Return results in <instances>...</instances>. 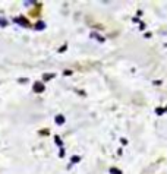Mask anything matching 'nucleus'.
<instances>
[{"instance_id": "nucleus-9", "label": "nucleus", "mask_w": 167, "mask_h": 174, "mask_svg": "<svg viewBox=\"0 0 167 174\" xmlns=\"http://www.w3.org/2000/svg\"><path fill=\"white\" fill-rule=\"evenodd\" d=\"M0 25H2V27H6V25H8V22H6L5 19H2V18H0Z\"/></svg>"}, {"instance_id": "nucleus-6", "label": "nucleus", "mask_w": 167, "mask_h": 174, "mask_svg": "<svg viewBox=\"0 0 167 174\" xmlns=\"http://www.w3.org/2000/svg\"><path fill=\"white\" fill-rule=\"evenodd\" d=\"M53 73H45L44 75V80H49V79H51V78H53Z\"/></svg>"}, {"instance_id": "nucleus-3", "label": "nucleus", "mask_w": 167, "mask_h": 174, "mask_svg": "<svg viewBox=\"0 0 167 174\" xmlns=\"http://www.w3.org/2000/svg\"><path fill=\"white\" fill-rule=\"evenodd\" d=\"M56 123H57V125H63V123H65V117L62 116V114L56 116Z\"/></svg>"}, {"instance_id": "nucleus-2", "label": "nucleus", "mask_w": 167, "mask_h": 174, "mask_svg": "<svg viewBox=\"0 0 167 174\" xmlns=\"http://www.w3.org/2000/svg\"><path fill=\"white\" fill-rule=\"evenodd\" d=\"M15 22L19 23V25H23V27H28V25H29L25 18H15Z\"/></svg>"}, {"instance_id": "nucleus-7", "label": "nucleus", "mask_w": 167, "mask_h": 174, "mask_svg": "<svg viewBox=\"0 0 167 174\" xmlns=\"http://www.w3.org/2000/svg\"><path fill=\"white\" fill-rule=\"evenodd\" d=\"M54 141H56V143H57L59 146H62V141H60V138H59V136H56V138H54Z\"/></svg>"}, {"instance_id": "nucleus-11", "label": "nucleus", "mask_w": 167, "mask_h": 174, "mask_svg": "<svg viewBox=\"0 0 167 174\" xmlns=\"http://www.w3.org/2000/svg\"><path fill=\"white\" fill-rule=\"evenodd\" d=\"M166 111H167V107H166Z\"/></svg>"}, {"instance_id": "nucleus-4", "label": "nucleus", "mask_w": 167, "mask_h": 174, "mask_svg": "<svg viewBox=\"0 0 167 174\" xmlns=\"http://www.w3.org/2000/svg\"><path fill=\"white\" fill-rule=\"evenodd\" d=\"M108 171H110V174H122V171L117 168H110Z\"/></svg>"}, {"instance_id": "nucleus-8", "label": "nucleus", "mask_w": 167, "mask_h": 174, "mask_svg": "<svg viewBox=\"0 0 167 174\" xmlns=\"http://www.w3.org/2000/svg\"><path fill=\"white\" fill-rule=\"evenodd\" d=\"M155 113H157L158 116H161L163 113H164V110H163V108H157V110H155Z\"/></svg>"}, {"instance_id": "nucleus-5", "label": "nucleus", "mask_w": 167, "mask_h": 174, "mask_svg": "<svg viewBox=\"0 0 167 174\" xmlns=\"http://www.w3.org/2000/svg\"><path fill=\"white\" fill-rule=\"evenodd\" d=\"M44 27H45V23H44V22H38V23L35 25V28H37V29H43Z\"/></svg>"}, {"instance_id": "nucleus-1", "label": "nucleus", "mask_w": 167, "mask_h": 174, "mask_svg": "<svg viewBox=\"0 0 167 174\" xmlns=\"http://www.w3.org/2000/svg\"><path fill=\"white\" fill-rule=\"evenodd\" d=\"M34 91H35V92H43V91H44V85L41 84V82H35V84H34Z\"/></svg>"}, {"instance_id": "nucleus-10", "label": "nucleus", "mask_w": 167, "mask_h": 174, "mask_svg": "<svg viewBox=\"0 0 167 174\" xmlns=\"http://www.w3.org/2000/svg\"><path fill=\"white\" fill-rule=\"evenodd\" d=\"M79 161V156H72V162H78Z\"/></svg>"}]
</instances>
